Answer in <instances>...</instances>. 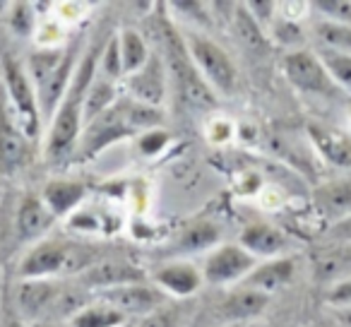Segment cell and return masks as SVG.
Masks as SVG:
<instances>
[{
  "label": "cell",
  "mask_w": 351,
  "mask_h": 327,
  "mask_svg": "<svg viewBox=\"0 0 351 327\" xmlns=\"http://www.w3.org/2000/svg\"><path fill=\"white\" fill-rule=\"evenodd\" d=\"M188 46L191 53L195 58V63L202 68V73L207 75L212 84L221 92H234L236 87V68L231 63V58L215 44L212 39L200 34H188Z\"/></svg>",
  "instance_id": "cell-3"
},
{
  "label": "cell",
  "mask_w": 351,
  "mask_h": 327,
  "mask_svg": "<svg viewBox=\"0 0 351 327\" xmlns=\"http://www.w3.org/2000/svg\"><path fill=\"white\" fill-rule=\"evenodd\" d=\"M317 58H320V63L325 65V70L332 77V82L341 84L344 89H351V53L320 49L317 51Z\"/></svg>",
  "instance_id": "cell-26"
},
{
  "label": "cell",
  "mask_w": 351,
  "mask_h": 327,
  "mask_svg": "<svg viewBox=\"0 0 351 327\" xmlns=\"http://www.w3.org/2000/svg\"><path fill=\"white\" fill-rule=\"evenodd\" d=\"M156 282L164 289H169L171 293L188 296L200 287V274L191 265H169V267L156 272Z\"/></svg>",
  "instance_id": "cell-19"
},
{
  "label": "cell",
  "mask_w": 351,
  "mask_h": 327,
  "mask_svg": "<svg viewBox=\"0 0 351 327\" xmlns=\"http://www.w3.org/2000/svg\"><path fill=\"white\" fill-rule=\"evenodd\" d=\"M65 265V248L60 243H44L32 250L22 263V277H46Z\"/></svg>",
  "instance_id": "cell-14"
},
{
  "label": "cell",
  "mask_w": 351,
  "mask_h": 327,
  "mask_svg": "<svg viewBox=\"0 0 351 327\" xmlns=\"http://www.w3.org/2000/svg\"><path fill=\"white\" fill-rule=\"evenodd\" d=\"M315 205L327 219H349L351 217V176L337 178L315 191Z\"/></svg>",
  "instance_id": "cell-11"
},
{
  "label": "cell",
  "mask_w": 351,
  "mask_h": 327,
  "mask_svg": "<svg viewBox=\"0 0 351 327\" xmlns=\"http://www.w3.org/2000/svg\"><path fill=\"white\" fill-rule=\"evenodd\" d=\"M255 267V258L248 253L245 248L239 245H224L217 253L210 255L205 265V277L212 284H224V282H234L241 279Z\"/></svg>",
  "instance_id": "cell-7"
},
{
  "label": "cell",
  "mask_w": 351,
  "mask_h": 327,
  "mask_svg": "<svg viewBox=\"0 0 351 327\" xmlns=\"http://www.w3.org/2000/svg\"><path fill=\"white\" fill-rule=\"evenodd\" d=\"M320 49L341 51V53H351V25H337V22H317L313 27Z\"/></svg>",
  "instance_id": "cell-22"
},
{
  "label": "cell",
  "mask_w": 351,
  "mask_h": 327,
  "mask_svg": "<svg viewBox=\"0 0 351 327\" xmlns=\"http://www.w3.org/2000/svg\"><path fill=\"white\" fill-rule=\"evenodd\" d=\"M320 15H325L327 22H337V25H351V3L346 0H317L313 3Z\"/></svg>",
  "instance_id": "cell-30"
},
{
  "label": "cell",
  "mask_w": 351,
  "mask_h": 327,
  "mask_svg": "<svg viewBox=\"0 0 351 327\" xmlns=\"http://www.w3.org/2000/svg\"><path fill=\"white\" fill-rule=\"evenodd\" d=\"M60 60L63 58H60L58 51H36V53H32V58H29L32 80L41 87V84L53 75V70L58 68Z\"/></svg>",
  "instance_id": "cell-28"
},
{
  "label": "cell",
  "mask_w": 351,
  "mask_h": 327,
  "mask_svg": "<svg viewBox=\"0 0 351 327\" xmlns=\"http://www.w3.org/2000/svg\"><path fill=\"white\" fill-rule=\"evenodd\" d=\"M84 197V186L77 181H51L44 191V202L51 215H65Z\"/></svg>",
  "instance_id": "cell-18"
},
{
  "label": "cell",
  "mask_w": 351,
  "mask_h": 327,
  "mask_svg": "<svg viewBox=\"0 0 351 327\" xmlns=\"http://www.w3.org/2000/svg\"><path fill=\"white\" fill-rule=\"evenodd\" d=\"M56 291L53 284L49 282H27L20 287V293H17V303H20V311L29 317H39L51 303H56Z\"/></svg>",
  "instance_id": "cell-17"
},
{
  "label": "cell",
  "mask_w": 351,
  "mask_h": 327,
  "mask_svg": "<svg viewBox=\"0 0 351 327\" xmlns=\"http://www.w3.org/2000/svg\"><path fill=\"white\" fill-rule=\"evenodd\" d=\"M73 65H75V46H70L68 53L58 63V68L53 70V75L39 87V106L44 111V116H51L53 108L58 106V99L63 97L70 75H73Z\"/></svg>",
  "instance_id": "cell-13"
},
{
  "label": "cell",
  "mask_w": 351,
  "mask_h": 327,
  "mask_svg": "<svg viewBox=\"0 0 351 327\" xmlns=\"http://www.w3.org/2000/svg\"><path fill=\"white\" fill-rule=\"evenodd\" d=\"M51 224V212L44 207V202H39L36 197H27L20 207V215H17V226H20V234L25 239H34L41 236Z\"/></svg>",
  "instance_id": "cell-21"
},
{
  "label": "cell",
  "mask_w": 351,
  "mask_h": 327,
  "mask_svg": "<svg viewBox=\"0 0 351 327\" xmlns=\"http://www.w3.org/2000/svg\"><path fill=\"white\" fill-rule=\"evenodd\" d=\"M267 293L255 291V289H241V291L231 293L229 301L221 306V315L229 320H243V317H255L265 311L267 306Z\"/></svg>",
  "instance_id": "cell-16"
},
{
  "label": "cell",
  "mask_w": 351,
  "mask_h": 327,
  "mask_svg": "<svg viewBox=\"0 0 351 327\" xmlns=\"http://www.w3.org/2000/svg\"><path fill=\"white\" fill-rule=\"evenodd\" d=\"M3 73H5V89L17 108V123L25 125L27 135L34 137L39 130V113H36V97L29 77L25 75L22 65L10 56L3 58Z\"/></svg>",
  "instance_id": "cell-5"
},
{
  "label": "cell",
  "mask_w": 351,
  "mask_h": 327,
  "mask_svg": "<svg viewBox=\"0 0 351 327\" xmlns=\"http://www.w3.org/2000/svg\"><path fill=\"white\" fill-rule=\"evenodd\" d=\"M234 29H236V36H239L248 49L258 51V53H265V51H267V39H265L263 29L258 27V22H255V17L250 10H243V8L236 10Z\"/></svg>",
  "instance_id": "cell-25"
},
{
  "label": "cell",
  "mask_w": 351,
  "mask_h": 327,
  "mask_svg": "<svg viewBox=\"0 0 351 327\" xmlns=\"http://www.w3.org/2000/svg\"><path fill=\"white\" fill-rule=\"evenodd\" d=\"M104 298L121 313H154L164 303V293L154 291L149 287H142V284L108 289Z\"/></svg>",
  "instance_id": "cell-8"
},
{
  "label": "cell",
  "mask_w": 351,
  "mask_h": 327,
  "mask_svg": "<svg viewBox=\"0 0 351 327\" xmlns=\"http://www.w3.org/2000/svg\"><path fill=\"white\" fill-rule=\"evenodd\" d=\"M308 135H311L313 145L317 147L322 156H325L330 164L339 169H351V137L344 135L339 130H332V128L322 125H311L308 128Z\"/></svg>",
  "instance_id": "cell-10"
},
{
  "label": "cell",
  "mask_w": 351,
  "mask_h": 327,
  "mask_svg": "<svg viewBox=\"0 0 351 327\" xmlns=\"http://www.w3.org/2000/svg\"><path fill=\"white\" fill-rule=\"evenodd\" d=\"M284 73L289 82L298 87L301 92L320 94V97H332L335 94V82L327 75L325 65L320 63L315 53L308 51H293L284 58Z\"/></svg>",
  "instance_id": "cell-4"
},
{
  "label": "cell",
  "mask_w": 351,
  "mask_h": 327,
  "mask_svg": "<svg viewBox=\"0 0 351 327\" xmlns=\"http://www.w3.org/2000/svg\"><path fill=\"white\" fill-rule=\"evenodd\" d=\"M217 239H219L217 226L210 224V221H200V224H193L191 229L181 236V243L178 245H181L183 250H202L215 243Z\"/></svg>",
  "instance_id": "cell-27"
},
{
  "label": "cell",
  "mask_w": 351,
  "mask_h": 327,
  "mask_svg": "<svg viewBox=\"0 0 351 327\" xmlns=\"http://www.w3.org/2000/svg\"><path fill=\"white\" fill-rule=\"evenodd\" d=\"M94 63H97V51H89L84 56V60L80 63V70L75 75L73 84H70L68 94H65V101L60 106L58 116L53 121L49 135V154H60L73 145L75 135L80 130V111H82V104L87 99L89 87L94 84Z\"/></svg>",
  "instance_id": "cell-1"
},
{
  "label": "cell",
  "mask_w": 351,
  "mask_h": 327,
  "mask_svg": "<svg viewBox=\"0 0 351 327\" xmlns=\"http://www.w3.org/2000/svg\"><path fill=\"white\" fill-rule=\"evenodd\" d=\"M241 243L255 258V255H277L279 250H284L287 239L282 231L269 224H250L241 234Z\"/></svg>",
  "instance_id": "cell-15"
},
{
  "label": "cell",
  "mask_w": 351,
  "mask_h": 327,
  "mask_svg": "<svg viewBox=\"0 0 351 327\" xmlns=\"http://www.w3.org/2000/svg\"><path fill=\"white\" fill-rule=\"evenodd\" d=\"M10 25H12V29H15L17 34H22V36L32 34V29H34V10H32L27 3L15 5V8H12Z\"/></svg>",
  "instance_id": "cell-32"
},
{
  "label": "cell",
  "mask_w": 351,
  "mask_h": 327,
  "mask_svg": "<svg viewBox=\"0 0 351 327\" xmlns=\"http://www.w3.org/2000/svg\"><path fill=\"white\" fill-rule=\"evenodd\" d=\"M125 315L118 308L89 306L73 315V327H121Z\"/></svg>",
  "instance_id": "cell-24"
},
{
  "label": "cell",
  "mask_w": 351,
  "mask_h": 327,
  "mask_svg": "<svg viewBox=\"0 0 351 327\" xmlns=\"http://www.w3.org/2000/svg\"><path fill=\"white\" fill-rule=\"evenodd\" d=\"M293 274V263L291 260H274L269 265H263L258 267L253 274L248 277V289H255V291H272V289L282 287L291 279Z\"/></svg>",
  "instance_id": "cell-20"
},
{
  "label": "cell",
  "mask_w": 351,
  "mask_h": 327,
  "mask_svg": "<svg viewBox=\"0 0 351 327\" xmlns=\"http://www.w3.org/2000/svg\"><path fill=\"white\" fill-rule=\"evenodd\" d=\"M111 101H113L111 84L97 82V80H94V84L87 92V99H84V116H87V121H92L94 116H99V113H101Z\"/></svg>",
  "instance_id": "cell-29"
},
{
  "label": "cell",
  "mask_w": 351,
  "mask_h": 327,
  "mask_svg": "<svg viewBox=\"0 0 351 327\" xmlns=\"http://www.w3.org/2000/svg\"><path fill=\"white\" fill-rule=\"evenodd\" d=\"M32 327H51V325H46V322H34Z\"/></svg>",
  "instance_id": "cell-39"
},
{
  "label": "cell",
  "mask_w": 351,
  "mask_h": 327,
  "mask_svg": "<svg viewBox=\"0 0 351 327\" xmlns=\"http://www.w3.org/2000/svg\"><path fill=\"white\" fill-rule=\"evenodd\" d=\"M121 58H123V73H132L135 75L142 65L149 60V53H147V44L142 41V36L132 29H125L121 34Z\"/></svg>",
  "instance_id": "cell-23"
},
{
  "label": "cell",
  "mask_w": 351,
  "mask_h": 327,
  "mask_svg": "<svg viewBox=\"0 0 351 327\" xmlns=\"http://www.w3.org/2000/svg\"><path fill=\"white\" fill-rule=\"evenodd\" d=\"M142 327H176V313L171 311H154L145 317Z\"/></svg>",
  "instance_id": "cell-34"
},
{
  "label": "cell",
  "mask_w": 351,
  "mask_h": 327,
  "mask_svg": "<svg viewBox=\"0 0 351 327\" xmlns=\"http://www.w3.org/2000/svg\"><path fill=\"white\" fill-rule=\"evenodd\" d=\"M101 70L106 77L116 80L118 75L123 73V58H121V44L116 39L108 41L106 51H104V58H101Z\"/></svg>",
  "instance_id": "cell-31"
},
{
  "label": "cell",
  "mask_w": 351,
  "mask_h": 327,
  "mask_svg": "<svg viewBox=\"0 0 351 327\" xmlns=\"http://www.w3.org/2000/svg\"><path fill=\"white\" fill-rule=\"evenodd\" d=\"M330 303H335V306H351V277L335 284V289L330 291Z\"/></svg>",
  "instance_id": "cell-35"
},
{
  "label": "cell",
  "mask_w": 351,
  "mask_h": 327,
  "mask_svg": "<svg viewBox=\"0 0 351 327\" xmlns=\"http://www.w3.org/2000/svg\"><path fill=\"white\" fill-rule=\"evenodd\" d=\"M166 53H169V65L171 73H173L176 87L183 94L188 104H195L200 108H207L215 104V97H212L210 87L205 84V80L197 75L195 65H193L191 56H188V49L176 32L166 29Z\"/></svg>",
  "instance_id": "cell-2"
},
{
  "label": "cell",
  "mask_w": 351,
  "mask_h": 327,
  "mask_svg": "<svg viewBox=\"0 0 351 327\" xmlns=\"http://www.w3.org/2000/svg\"><path fill=\"white\" fill-rule=\"evenodd\" d=\"M332 234L335 236H341V239H351V217L344 221H339V226L337 229H332Z\"/></svg>",
  "instance_id": "cell-36"
},
{
  "label": "cell",
  "mask_w": 351,
  "mask_h": 327,
  "mask_svg": "<svg viewBox=\"0 0 351 327\" xmlns=\"http://www.w3.org/2000/svg\"><path fill=\"white\" fill-rule=\"evenodd\" d=\"M3 327H20V322H15V320H8V322H5V325H3Z\"/></svg>",
  "instance_id": "cell-38"
},
{
  "label": "cell",
  "mask_w": 351,
  "mask_h": 327,
  "mask_svg": "<svg viewBox=\"0 0 351 327\" xmlns=\"http://www.w3.org/2000/svg\"><path fill=\"white\" fill-rule=\"evenodd\" d=\"M130 92H135V97L140 101H145L147 106H159L164 99V65L156 56H152L140 70L130 77L128 82Z\"/></svg>",
  "instance_id": "cell-9"
},
{
  "label": "cell",
  "mask_w": 351,
  "mask_h": 327,
  "mask_svg": "<svg viewBox=\"0 0 351 327\" xmlns=\"http://www.w3.org/2000/svg\"><path fill=\"white\" fill-rule=\"evenodd\" d=\"M27 152L25 132L20 123H15L10 108H8V89L0 84V171L10 173L22 164Z\"/></svg>",
  "instance_id": "cell-6"
},
{
  "label": "cell",
  "mask_w": 351,
  "mask_h": 327,
  "mask_svg": "<svg viewBox=\"0 0 351 327\" xmlns=\"http://www.w3.org/2000/svg\"><path fill=\"white\" fill-rule=\"evenodd\" d=\"M145 274L137 267L125 263H101L89 267L87 272L82 274V282L89 284V287H128V284H140Z\"/></svg>",
  "instance_id": "cell-12"
},
{
  "label": "cell",
  "mask_w": 351,
  "mask_h": 327,
  "mask_svg": "<svg viewBox=\"0 0 351 327\" xmlns=\"http://www.w3.org/2000/svg\"><path fill=\"white\" fill-rule=\"evenodd\" d=\"M250 8H255V15H260V17L272 15V3H250Z\"/></svg>",
  "instance_id": "cell-37"
},
{
  "label": "cell",
  "mask_w": 351,
  "mask_h": 327,
  "mask_svg": "<svg viewBox=\"0 0 351 327\" xmlns=\"http://www.w3.org/2000/svg\"><path fill=\"white\" fill-rule=\"evenodd\" d=\"M166 140H169V135H166V132L154 130V132H149V135L142 137V140H140V149L145 152V154H154V152H159L161 147L166 145Z\"/></svg>",
  "instance_id": "cell-33"
}]
</instances>
